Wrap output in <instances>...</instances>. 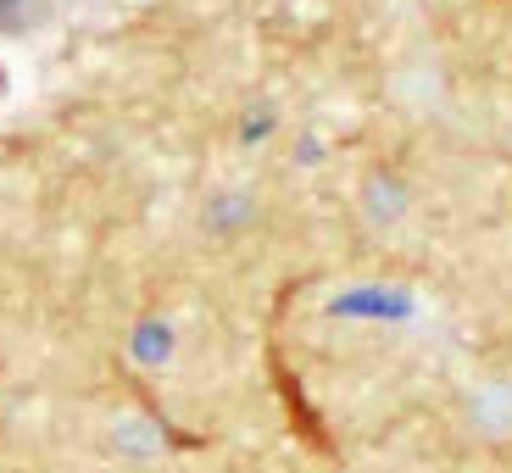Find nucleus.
Returning a JSON list of instances; mask_svg holds the SVG:
<instances>
[{"label":"nucleus","mask_w":512,"mask_h":473,"mask_svg":"<svg viewBox=\"0 0 512 473\" xmlns=\"http://www.w3.org/2000/svg\"><path fill=\"white\" fill-rule=\"evenodd\" d=\"M251 218V201H245V195H218V201H212V223H218V229H234V223H245Z\"/></svg>","instance_id":"423d86ee"},{"label":"nucleus","mask_w":512,"mask_h":473,"mask_svg":"<svg viewBox=\"0 0 512 473\" xmlns=\"http://www.w3.org/2000/svg\"><path fill=\"white\" fill-rule=\"evenodd\" d=\"M318 156H323V145L312 140V134H307V140H301V145H295V162H318Z\"/></svg>","instance_id":"0eeeda50"},{"label":"nucleus","mask_w":512,"mask_h":473,"mask_svg":"<svg viewBox=\"0 0 512 473\" xmlns=\"http://www.w3.org/2000/svg\"><path fill=\"white\" fill-rule=\"evenodd\" d=\"M39 12H45V0H0V34H28V28L39 23Z\"/></svg>","instance_id":"f03ea898"},{"label":"nucleus","mask_w":512,"mask_h":473,"mask_svg":"<svg viewBox=\"0 0 512 473\" xmlns=\"http://www.w3.org/2000/svg\"><path fill=\"white\" fill-rule=\"evenodd\" d=\"M340 318H407V295L384 290V284H362V290H346L334 301Z\"/></svg>","instance_id":"f257e3e1"},{"label":"nucleus","mask_w":512,"mask_h":473,"mask_svg":"<svg viewBox=\"0 0 512 473\" xmlns=\"http://www.w3.org/2000/svg\"><path fill=\"white\" fill-rule=\"evenodd\" d=\"M6 90H12V73H6V67H0V95H6Z\"/></svg>","instance_id":"6e6552de"},{"label":"nucleus","mask_w":512,"mask_h":473,"mask_svg":"<svg viewBox=\"0 0 512 473\" xmlns=\"http://www.w3.org/2000/svg\"><path fill=\"white\" fill-rule=\"evenodd\" d=\"M273 128H279V112H273V106H251V112L240 117V145L273 140Z\"/></svg>","instance_id":"20e7f679"},{"label":"nucleus","mask_w":512,"mask_h":473,"mask_svg":"<svg viewBox=\"0 0 512 473\" xmlns=\"http://www.w3.org/2000/svg\"><path fill=\"white\" fill-rule=\"evenodd\" d=\"M167 346H173V329H167V323H140V329H134V357L162 362Z\"/></svg>","instance_id":"7ed1b4c3"},{"label":"nucleus","mask_w":512,"mask_h":473,"mask_svg":"<svg viewBox=\"0 0 512 473\" xmlns=\"http://www.w3.org/2000/svg\"><path fill=\"white\" fill-rule=\"evenodd\" d=\"M401 206H407V195H401L390 179H373L368 184V212H373V218H396Z\"/></svg>","instance_id":"39448f33"}]
</instances>
